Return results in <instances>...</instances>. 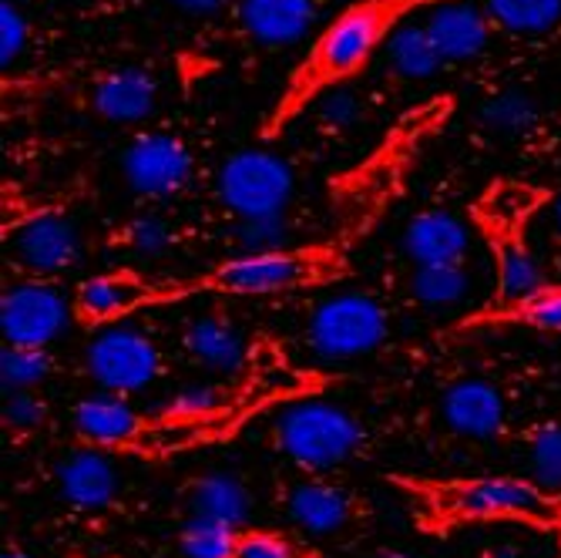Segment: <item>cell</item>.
<instances>
[{
    "label": "cell",
    "mask_w": 561,
    "mask_h": 558,
    "mask_svg": "<svg viewBox=\"0 0 561 558\" xmlns=\"http://www.w3.org/2000/svg\"><path fill=\"white\" fill-rule=\"evenodd\" d=\"M440 4H450V0H353L340 8L336 18L313 34L302 58L286 75L273 109L260 125V138H283L289 125L313 112L327 94L360 81L407 21Z\"/></svg>",
    "instance_id": "6da1fadb"
},
{
    "label": "cell",
    "mask_w": 561,
    "mask_h": 558,
    "mask_svg": "<svg viewBox=\"0 0 561 558\" xmlns=\"http://www.w3.org/2000/svg\"><path fill=\"white\" fill-rule=\"evenodd\" d=\"M414 504V515L427 532H447L457 525H528L561 535V494L545 491L531 478H417L390 475Z\"/></svg>",
    "instance_id": "7a4b0ae2"
},
{
    "label": "cell",
    "mask_w": 561,
    "mask_h": 558,
    "mask_svg": "<svg viewBox=\"0 0 561 558\" xmlns=\"http://www.w3.org/2000/svg\"><path fill=\"white\" fill-rule=\"evenodd\" d=\"M350 263L346 252L336 242H313V246H289L279 252H232L219 266L169 280L172 303L192 299V296H273V293H293L327 286L340 276H346Z\"/></svg>",
    "instance_id": "3957f363"
},
{
    "label": "cell",
    "mask_w": 561,
    "mask_h": 558,
    "mask_svg": "<svg viewBox=\"0 0 561 558\" xmlns=\"http://www.w3.org/2000/svg\"><path fill=\"white\" fill-rule=\"evenodd\" d=\"M454 109L457 98L450 91L431 94L421 105L407 109L360 166H353L346 175L333 179V195L343 202V209L356 216L380 213L383 202L403 185L407 172L421 159V151L447 128Z\"/></svg>",
    "instance_id": "277c9868"
},
{
    "label": "cell",
    "mask_w": 561,
    "mask_h": 558,
    "mask_svg": "<svg viewBox=\"0 0 561 558\" xmlns=\"http://www.w3.org/2000/svg\"><path fill=\"white\" fill-rule=\"evenodd\" d=\"M273 444L302 471H330L360 451L364 431L340 403L299 397L276 408Z\"/></svg>",
    "instance_id": "5b68a950"
},
{
    "label": "cell",
    "mask_w": 561,
    "mask_h": 558,
    "mask_svg": "<svg viewBox=\"0 0 561 558\" xmlns=\"http://www.w3.org/2000/svg\"><path fill=\"white\" fill-rule=\"evenodd\" d=\"M219 202L239 219H263V216H286L296 175L286 159L263 148H242L229 156L216 175Z\"/></svg>",
    "instance_id": "8992f818"
},
{
    "label": "cell",
    "mask_w": 561,
    "mask_h": 558,
    "mask_svg": "<svg viewBox=\"0 0 561 558\" xmlns=\"http://www.w3.org/2000/svg\"><path fill=\"white\" fill-rule=\"evenodd\" d=\"M390 330V317L367 293H336L323 299L306 323V343L320 361H353L374 353Z\"/></svg>",
    "instance_id": "52a82bcc"
},
{
    "label": "cell",
    "mask_w": 561,
    "mask_h": 558,
    "mask_svg": "<svg viewBox=\"0 0 561 558\" xmlns=\"http://www.w3.org/2000/svg\"><path fill=\"white\" fill-rule=\"evenodd\" d=\"M84 367L105 394H138L162 377V350L145 330L115 323L91 337Z\"/></svg>",
    "instance_id": "ba28073f"
},
{
    "label": "cell",
    "mask_w": 561,
    "mask_h": 558,
    "mask_svg": "<svg viewBox=\"0 0 561 558\" xmlns=\"http://www.w3.org/2000/svg\"><path fill=\"white\" fill-rule=\"evenodd\" d=\"M172 307L169 280H148L135 270H108L78 283L71 296L75 320L88 330L125 323L138 310Z\"/></svg>",
    "instance_id": "9c48e42d"
},
{
    "label": "cell",
    "mask_w": 561,
    "mask_h": 558,
    "mask_svg": "<svg viewBox=\"0 0 561 558\" xmlns=\"http://www.w3.org/2000/svg\"><path fill=\"white\" fill-rule=\"evenodd\" d=\"M71 303L58 286L47 280H21L11 283L0 296V333L4 346H27L44 350L50 340H58L68 327Z\"/></svg>",
    "instance_id": "30bf717a"
},
{
    "label": "cell",
    "mask_w": 561,
    "mask_h": 558,
    "mask_svg": "<svg viewBox=\"0 0 561 558\" xmlns=\"http://www.w3.org/2000/svg\"><path fill=\"white\" fill-rule=\"evenodd\" d=\"M125 182L141 198H172L188 189L195 175V159L188 145L172 132H141L122 156Z\"/></svg>",
    "instance_id": "8fae6325"
},
{
    "label": "cell",
    "mask_w": 561,
    "mask_h": 558,
    "mask_svg": "<svg viewBox=\"0 0 561 558\" xmlns=\"http://www.w3.org/2000/svg\"><path fill=\"white\" fill-rule=\"evenodd\" d=\"M14 257L31 280H55L78 266L81 260V236L78 226L65 213H34L14 226L11 236Z\"/></svg>",
    "instance_id": "7c38bea8"
},
{
    "label": "cell",
    "mask_w": 561,
    "mask_h": 558,
    "mask_svg": "<svg viewBox=\"0 0 561 558\" xmlns=\"http://www.w3.org/2000/svg\"><path fill=\"white\" fill-rule=\"evenodd\" d=\"M81 105L118 125L141 122L159 105V81L145 68H101L81 81Z\"/></svg>",
    "instance_id": "4fadbf2b"
},
{
    "label": "cell",
    "mask_w": 561,
    "mask_h": 558,
    "mask_svg": "<svg viewBox=\"0 0 561 558\" xmlns=\"http://www.w3.org/2000/svg\"><path fill=\"white\" fill-rule=\"evenodd\" d=\"M317 0H239L236 27L245 44L260 50H286L313 31Z\"/></svg>",
    "instance_id": "5bb4252c"
},
{
    "label": "cell",
    "mask_w": 561,
    "mask_h": 558,
    "mask_svg": "<svg viewBox=\"0 0 561 558\" xmlns=\"http://www.w3.org/2000/svg\"><path fill=\"white\" fill-rule=\"evenodd\" d=\"M440 414L447 428L471 441H491L507 428V400L501 387L484 377H465L444 390Z\"/></svg>",
    "instance_id": "9a60e30c"
},
{
    "label": "cell",
    "mask_w": 561,
    "mask_h": 558,
    "mask_svg": "<svg viewBox=\"0 0 561 558\" xmlns=\"http://www.w3.org/2000/svg\"><path fill=\"white\" fill-rule=\"evenodd\" d=\"M424 31L431 34L437 55L444 58L447 68L478 61L494 37V27H491L484 8H474L468 0H450V4L427 11Z\"/></svg>",
    "instance_id": "2e32d148"
},
{
    "label": "cell",
    "mask_w": 561,
    "mask_h": 558,
    "mask_svg": "<svg viewBox=\"0 0 561 558\" xmlns=\"http://www.w3.org/2000/svg\"><path fill=\"white\" fill-rule=\"evenodd\" d=\"M75 431L98 451H135L148 418L118 394H91L75 403Z\"/></svg>",
    "instance_id": "e0dca14e"
},
{
    "label": "cell",
    "mask_w": 561,
    "mask_h": 558,
    "mask_svg": "<svg viewBox=\"0 0 561 558\" xmlns=\"http://www.w3.org/2000/svg\"><path fill=\"white\" fill-rule=\"evenodd\" d=\"M551 195L522 179H494L471 206V219L481 232H525Z\"/></svg>",
    "instance_id": "ac0fdd59"
},
{
    "label": "cell",
    "mask_w": 561,
    "mask_h": 558,
    "mask_svg": "<svg viewBox=\"0 0 561 558\" xmlns=\"http://www.w3.org/2000/svg\"><path fill=\"white\" fill-rule=\"evenodd\" d=\"M471 249V229L447 209H424L403 226V252L414 266L465 263Z\"/></svg>",
    "instance_id": "d6986e66"
},
{
    "label": "cell",
    "mask_w": 561,
    "mask_h": 558,
    "mask_svg": "<svg viewBox=\"0 0 561 558\" xmlns=\"http://www.w3.org/2000/svg\"><path fill=\"white\" fill-rule=\"evenodd\" d=\"M491 260H494V276H497V296L494 307H507V303H522L535 296L538 289L548 286L545 270L528 246L525 232H484Z\"/></svg>",
    "instance_id": "ffe728a7"
},
{
    "label": "cell",
    "mask_w": 561,
    "mask_h": 558,
    "mask_svg": "<svg viewBox=\"0 0 561 558\" xmlns=\"http://www.w3.org/2000/svg\"><path fill=\"white\" fill-rule=\"evenodd\" d=\"M58 488L81 512H105L118 498V471L105 451H75L58 465Z\"/></svg>",
    "instance_id": "44dd1931"
},
{
    "label": "cell",
    "mask_w": 561,
    "mask_h": 558,
    "mask_svg": "<svg viewBox=\"0 0 561 558\" xmlns=\"http://www.w3.org/2000/svg\"><path fill=\"white\" fill-rule=\"evenodd\" d=\"M286 512L293 525L310 535H336L356 515V498L333 481H299L286 494Z\"/></svg>",
    "instance_id": "7402d4cb"
},
{
    "label": "cell",
    "mask_w": 561,
    "mask_h": 558,
    "mask_svg": "<svg viewBox=\"0 0 561 558\" xmlns=\"http://www.w3.org/2000/svg\"><path fill=\"white\" fill-rule=\"evenodd\" d=\"M182 343L188 350V357L195 364H202L213 374H239L245 367V337L242 330L229 320V317H219V314H209V317H195L185 333H182Z\"/></svg>",
    "instance_id": "603a6c76"
},
{
    "label": "cell",
    "mask_w": 561,
    "mask_h": 558,
    "mask_svg": "<svg viewBox=\"0 0 561 558\" xmlns=\"http://www.w3.org/2000/svg\"><path fill=\"white\" fill-rule=\"evenodd\" d=\"M447 65L437 55V47L431 41V34L424 31V21H407L387 44L383 61H380V75L383 81H390L393 88L403 84H421L431 81L434 75H440Z\"/></svg>",
    "instance_id": "cb8c5ba5"
},
{
    "label": "cell",
    "mask_w": 561,
    "mask_h": 558,
    "mask_svg": "<svg viewBox=\"0 0 561 558\" xmlns=\"http://www.w3.org/2000/svg\"><path fill=\"white\" fill-rule=\"evenodd\" d=\"M497 327H531L541 333H561V283H548L535 296L507 307H481L454 323V330H497Z\"/></svg>",
    "instance_id": "d4e9b609"
},
{
    "label": "cell",
    "mask_w": 561,
    "mask_h": 558,
    "mask_svg": "<svg viewBox=\"0 0 561 558\" xmlns=\"http://www.w3.org/2000/svg\"><path fill=\"white\" fill-rule=\"evenodd\" d=\"M188 515L195 519H209L229 528H239L252 515V494L245 481L232 471H209L188 485Z\"/></svg>",
    "instance_id": "484cf974"
},
{
    "label": "cell",
    "mask_w": 561,
    "mask_h": 558,
    "mask_svg": "<svg viewBox=\"0 0 561 558\" xmlns=\"http://www.w3.org/2000/svg\"><path fill=\"white\" fill-rule=\"evenodd\" d=\"M478 125L494 138H525L541 125V109L525 88H497L478 109Z\"/></svg>",
    "instance_id": "4316f807"
},
{
    "label": "cell",
    "mask_w": 561,
    "mask_h": 558,
    "mask_svg": "<svg viewBox=\"0 0 561 558\" xmlns=\"http://www.w3.org/2000/svg\"><path fill=\"white\" fill-rule=\"evenodd\" d=\"M484 14L494 34L548 37L561 27V0H484Z\"/></svg>",
    "instance_id": "83f0119b"
},
{
    "label": "cell",
    "mask_w": 561,
    "mask_h": 558,
    "mask_svg": "<svg viewBox=\"0 0 561 558\" xmlns=\"http://www.w3.org/2000/svg\"><path fill=\"white\" fill-rule=\"evenodd\" d=\"M471 293V273L465 263H434L414 266L411 296L424 307H457Z\"/></svg>",
    "instance_id": "f1b7e54d"
},
{
    "label": "cell",
    "mask_w": 561,
    "mask_h": 558,
    "mask_svg": "<svg viewBox=\"0 0 561 558\" xmlns=\"http://www.w3.org/2000/svg\"><path fill=\"white\" fill-rule=\"evenodd\" d=\"M236 545H239V528L209 519L188 515L179 532V548L185 551V558H236Z\"/></svg>",
    "instance_id": "f546056e"
},
{
    "label": "cell",
    "mask_w": 561,
    "mask_h": 558,
    "mask_svg": "<svg viewBox=\"0 0 561 558\" xmlns=\"http://www.w3.org/2000/svg\"><path fill=\"white\" fill-rule=\"evenodd\" d=\"M528 465H531V481H538L551 494H561V424L558 421H545L531 431Z\"/></svg>",
    "instance_id": "4dcf8cb0"
},
{
    "label": "cell",
    "mask_w": 561,
    "mask_h": 558,
    "mask_svg": "<svg viewBox=\"0 0 561 558\" xmlns=\"http://www.w3.org/2000/svg\"><path fill=\"white\" fill-rule=\"evenodd\" d=\"M55 361L47 357V350H27V346H4L0 350V384L4 394L34 390L50 377Z\"/></svg>",
    "instance_id": "1f68e13d"
},
{
    "label": "cell",
    "mask_w": 561,
    "mask_h": 558,
    "mask_svg": "<svg viewBox=\"0 0 561 558\" xmlns=\"http://www.w3.org/2000/svg\"><path fill=\"white\" fill-rule=\"evenodd\" d=\"M115 242L125 246L128 252H135V257H162V252H169L175 242V229L159 213H141L118 229Z\"/></svg>",
    "instance_id": "d6a6232c"
},
{
    "label": "cell",
    "mask_w": 561,
    "mask_h": 558,
    "mask_svg": "<svg viewBox=\"0 0 561 558\" xmlns=\"http://www.w3.org/2000/svg\"><path fill=\"white\" fill-rule=\"evenodd\" d=\"M289 216H263V219H239L232 229L239 252H279L293 246Z\"/></svg>",
    "instance_id": "836d02e7"
},
{
    "label": "cell",
    "mask_w": 561,
    "mask_h": 558,
    "mask_svg": "<svg viewBox=\"0 0 561 558\" xmlns=\"http://www.w3.org/2000/svg\"><path fill=\"white\" fill-rule=\"evenodd\" d=\"M226 408L222 390L213 384H185L179 387L169 403H162V411L156 414L159 421H202V418H213Z\"/></svg>",
    "instance_id": "e575fe53"
},
{
    "label": "cell",
    "mask_w": 561,
    "mask_h": 558,
    "mask_svg": "<svg viewBox=\"0 0 561 558\" xmlns=\"http://www.w3.org/2000/svg\"><path fill=\"white\" fill-rule=\"evenodd\" d=\"M236 558H317L313 548L299 545L296 538L270 528H242Z\"/></svg>",
    "instance_id": "d590c367"
},
{
    "label": "cell",
    "mask_w": 561,
    "mask_h": 558,
    "mask_svg": "<svg viewBox=\"0 0 561 558\" xmlns=\"http://www.w3.org/2000/svg\"><path fill=\"white\" fill-rule=\"evenodd\" d=\"M31 27L14 0H0V68L11 71L27 50Z\"/></svg>",
    "instance_id": "8d00e7d4"
},
{
    "label": "cell",
    "mask_w": 561,
    "mask_h": 558,
    "mask_svg": "<svg viewBox=\"0 0 561 558\" xmlns=\"http://www.w3.org/2000/svg\"><path fill=\"white\" fill-rule=\"evenodd\" d=\"M313 112H317L320 128L336 135V132L356 128V122L364 118V101H360V94H356L353 88H340V91L327 94Z\"/></svg>",
    "instance_id": "74e56055"
},
{
    "label": "cell",
    "mask_w": 561,
    "mask_h": 558,
    "mask_svg": "<svg viewBox=\"0 0 561 558\" xmlns=\"http://www.w3.org/2000/svg\"><path fill=\"white\" fill-rule=\"evenodd\" d=\"M0 418H4L8 431H34L47 421V408L44 400L31 390H18V394H4V408H0Z\"/></svg>",
    "instance_id": "f35d334b"
},
{
    "label": "cell",
    "mask_w": 561,
    "mask_h": 558,
    "mask_svg": "<svg viewBox=\"0 0 561 558\" xmlns=\"http://www.w3.org/2000/svg\"><path fill=\"white\" fill-rule=\"evenodd\" d=\"M169 4L185 14H219L229 0H169Z\"/></svg>",
    "instance_id": "ab89813d"
},
{
    "label": "cell",
    "mask_w": 561,
    "mask_h": 558,
    "mask_svg": "<svg viewBox=\"0 0 561 558\" xmlns=\"http://www.w3.org/2000/svg\"><path fill=\"white\" fill-rule=\"evenodd\" d=\"M551 226H554V236L561 239V195L551 198Z\"/></svg>",
    "instance_id": "60d3db41"
},
{
    "label": "cell",
    "mask_w": 561,
    "mask_h": 558,
    "mask_svg": "<svg viewBox=\"0 0 561 558\" xmlns=\"http://www.w3.org/2000/svg\"><path fill=\"white\" fill-rule=\"evenodd\" d=\"M374 558H414L411 551H403V548H383V551H377Z\"/></svg>",
    "instance_id": "b9f144b4"
},
{
    "label": "cell",
    "mask_w": 561,
    "mask_h": 558,
    "mask_svg": "<svg viewBox=\"0 0 561 558\" xmlns=\"http://www.w3.org/2000/svg\"><path fill=\"white\" fill-rule=\"evenodd\" d=\"M0 558H31V555H27V551H21V548H8Z\"/></svg>",
    "instance_id": "7bdbcfd3"
}]
</instances>
